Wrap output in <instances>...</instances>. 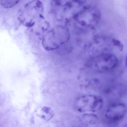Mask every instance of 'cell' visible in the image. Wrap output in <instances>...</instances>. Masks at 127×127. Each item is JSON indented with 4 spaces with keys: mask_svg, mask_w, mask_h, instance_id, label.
<instances>
[{
    "mask_svg": "<svg viewBox=\"0 0 127 127\" xmlns=\"http://www.w3.org/2000/svg\"><path fill=\"white\" fill-rule=\"evenodd\" d=\"M79 120L84 126H91L97 123L98 118L97 115L93 113H86L80 116Z\"/></svg>",
    "mask_w": 127,
    "mask_h": 127,
    "instance_id": "cell-6",
    "label": "cell"
},
{
    "mask_svg": "<svg viewBox=\"0 0 127 127\" xmlns=\"http://www.w3.org/2000/svg\"><path fill=\"white\" fill-rule=\"evenodd\" d=\"M123 127H127V123L124 124Z\"/></svg>",
    "mask_w": 127,
    "mask_h": 127,
    "instance_id": "cell-10",
    "label": "cell"
},
{
    "mask_svg": "<svg viewBox=\"0 0 127 127\" xmlns=\"http://www.w3.org/2000/svg\"><path fill=\"white\" fill-rule=\"evenodd\" d=\"M105 39L102 38H96L93 39L89 46L90 55H91L93 58H95L107 54L106 53L107 49L105 48Z\"/></svg>",
    "mask_w": 127,
    "mask_h": 127,
    "instance_id": "cell-5",
    "label": "cell"
},
{
    "mask_svg": "<svg viewBox=\"0 0 127 127\" xmlns=\"http://www.w3.org/2000/svg\"><path fill=\"white\" fill-rule=\"evenodd\" d=\"M112 41L113 45L118 47L120 50L122 51L123 50L124 46L120 41L117 39H112Z\"/></svg>",
    "mask_w": 127,
    "mask_h": 127,
    "instance_id": "cell-9",
    "label": "cell"
},
{
    "mask_svg": "<svg viewBox=\"0 0 127 127\" xmlns=\"http://www.w3.org/2000/svg\"><path fill=\"white\" fill-rule=\"evenodd\" d=\"M21 0H0L1 6L5 9H10L16 6Z\"/></svg>",
    "mask_w": 127,
    "mask_h": 127,
    "instance_id": "cell-8",
    "label": "cell"
},
{
    "mask_svg": "<svg viewBox=\"0 0 127 127\" xmlns=\"http://www.w3.org/2000/svg\"><path fill=\"white\" fill-rule=\"evenodd\" d=\"M103 101L98 95H83L76 98L74 103V109L80 113H94L102 108Z\"/></svg>",
    "mask_w": 127,
    "mask_h": 127,
    "instance_id": "cell-1",
    "label": "cell"
},
{
    "mask_svg": "<svg viewBox=\"0 0 127 127\" xmlns=\"http://www.w3.org/2000/svg\"><path fill=\"white\" fill-rule=\"evenodd\" d=\"M127 112V106L123 103H116L111 104L106 110L105 116L111 121H121L124 118Z\"/></svg>",
    "mask_w": 127,
    "mask_h": 127,
    "instance_id": "cell-4",
    "label": "cell"
},
{
    "mask_svg": "<svg viewBox=\"0 0 127 127\" xmlns=\"http://www.w3.org/2000/svg\"><path fill=\"white\" fill-rule=\"evenodd\" d=\"M118 63L117 57L114 54H106L93 58L89 63V66L97 72H103L114 68Z\"/></svg>",
    "mask_w": 127,
    "mask_h": 127,
    "instance_id": "cell-3",
    "label": "cell"
},
{
    "mask_svg": "<svg viewBox=\"0 0 127 127\" xmlns=\"http://www.w3.org/2000/svg\"><path fill=\"white\" fill-rule=\"evenodd\" d=\"M39 115L42 119L47 122L53 118L54 115V112L50 107H44L40 110Z\"/></svg>",
    "mask_w": 127,
    "mask_h": 127,
    "instance_id": "cell-7",
    "label": "cell"
},
{
    "mask_svg": "<svg viewBox=\"0 0 127 127\" xmlns=\"http://www.w3.org/2000/svg\"><path fill=\"white\" fill-rule=\"evenodd\" d=\"M126 63V65L127 68V58H126V63Z\"/></svg>",
    "mask_w": 127,
    "mask_h": 127,
    "instance_id": "cell-11",
    "label": "cell"
},
{
    "mask_svg": "<svg viewBox=\"0 0 127 127\" xmlns=\"http://www.w3.org/2000/svg\"><path fill=\"white\" fill-rule=\"evenodd\" d=\"M69 39L68 33L63 30L51 31L45 34L42 38L43 47L48 51L57 50Z\"/></svg>",
    "mask_w": 127,
    "mask_h": 127,
    "instance_id": "cell-2",
    "label": "cell"
}]
</instances>
